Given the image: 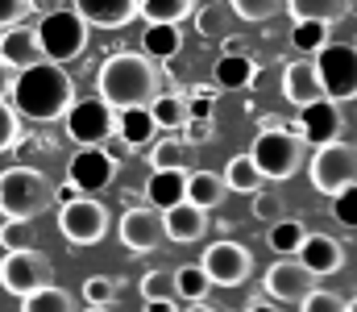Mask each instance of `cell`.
I'll use <instances>...</instances> for the list:
<instances>
[{"mask_svg":"<svg viewBox=\"0 0 357 312\" xmlns=\"http://www.w3.org/2000/svg\"><path fill=\"white\" fill-rule=\"evenodd\" d=\"M349 312H357V300H349Z\"/></svg>","mask_w":357,"mask_h":312,"instance_id":"56","label":"cell"},{"mask_svg":"<svg viewBox=\"0 0 357 312\" xmlns=\"http://www.w3.org/2000/svg\"><path fill=\"white\" fill-rule=\"evenodd\" d=\"M282 96L303 108V104H316L324 96V84H320V71H316V59H295L291 67H282Z\"/></svg>","mask_w":357,"mask_h":312,"instance_id":"17","label":"cell"},{"mask_svg":"<svg viewBox=\"0 0 357 312\" xmlns=\"http://www.w3.org/2000/svg\"><path fill=\"white\" fill-rule=\"evenodd\" d=\"M146 200L167 212L187 200V171H150V184H146Z\"/></svg>","mask_w":357,"mask_h":312,"instance_id":"23","label":"cell"},{"mask_svg":"<svg viewBox=\"0 0 357 312\" xmlns=\"http://www.w3.org/2000/svg\"><path fill=\"white\" fill-rule=\"evenodd\" d=\"M303 154H307V142H303L291 125H282V129H262V133L254 138V146H250L254 167L262 171V179H274V184L299 175Z\"/></svg>","mask_w":357,"mask_h":312,"instance_id":"4","label":"cell"},{"mask_svg":"<svg viewBox=\"0 0 357 312\" xmlns=\"http://www.w3.org/2000/svg\"><path fill=\"white\" fill-rule=\"evenodd\" d=\"M254 80H258V63H254L245 50L220 54L216 67H212V84H216L220 92H241V88H250Z\"/></svg>","mask_w":357,"mask_h":312,"instance_id":"21","label":"cell"},{"mask_svg":"<svg viewBox=\"0 0 357 312\" xmlns=\"http://www.w3.org/2000/svg\"><path fill=\"white\" fill-rule=\"evenodd\" d=\"M67 179L84 192H104L112 179H116V158H108L104 146H79V154H71L67 163Z\"/></svg>","mask_w":357,"mask_h":312,"instance_id":"14","label":"cell"},{"mask_svg":"<svg viewBox=\"0 0 357 312\" xmlns=\"http://www.w3.org/2000/svg\"><path fill=\"white\" fill-rule=\"evenodd\" d=\"M299 312H349V300L337 296V292L316 288V292H307V296L299 300Z\"/></svg>","mask_w":357,"mask_h":312,"instance_id":"38","label":"cell"},{"mask_svg":"<svg viewBox=\"0 0 357 312\" xmlns=\"http://www.w3.org/2000/svg\"><path fill=\"white\" fill-rule=\"evenodd\" d=\"M150 112H154L158 129H183V125H187V96H178V92H158L154 104H150Z\"/></svg>","mask_w":357,"mask_h":312,"instance_id":"31","label":"cell"},{"mask_svg":"<svg viewBox=\"0 0 357 312\" xmlns=\"http://www.w3.org/2000/svg\"><path fill=\"white\" fill-rule=\"evenodd\" d=\"M29 17V0H0V29L21 25Z\"/></svg>","mask_w":357,"mask_h":312,"instance_id":"44","label":"cell"},{"mask_svg":"<svg viewBox=\"0 0 357 312\" xmlns=\"http://www.w3.org/2000/svg\"><path fill=\"white\" fill-rule=\"evenodd\" d=\"M241 312H282V309H278V300H270V296H254Z\"/></svg>","mask_w":357,"mask_h":312,"instance_id":"49","label":"cell"},{"mask_svg":"<svg viewBox=\"0 0 357 312\" xmlns=\"http://www.w3.org/2000/svg\"><path fill=\"white\" fill-rule=\"evenodd\" d=\"M187 312H220V309H212L208 300H191V304H187Z\"/></svg>","mask_w":357,"mask_h":312,"instance_id":"54","label":"cell"},{"mask_svg":"<svg viewBox=\"0 0 357 312\" xmlns=\"http://www.w3.org/2000/svg\"><path fill=\"white\" fill-rule=\"evenodd\" d=\"M116 237H121V246L133 250V254H154V250L167 242L162 212H158L154 205H137V208H129V212H121Z\"/></svg>","mask_w":357,"mask_h":312,"instance_id":"12","label":"cell"},{"mask_svg":"<svg viewBox=\"0 0 357 312\" xmlns=\"http://www.w3.org/2000/svg\"><path fill=\"white\" fill-rule=\"evenodd\" d=\"M282 125H287V121H282V117H274V112L262 117V129H282Z\"/></svg>","mask_w":357,"mask_h":312,"instance_id":"52","label":"cell"},{"mask_svg":"<svg viewBox=\"0 0 357 312\" xmlns=\"http://www.w3.org/2000/svg\"><path fill=\"white\" fill-rule=\"evenodd\" d=\"M79 196H88V192H84V188H75L71 179H67L63 188H54V205H71V200H79Z\"/></svg>","mask_w":357,"mask_h":312,"instance_id":"48","label":"cell"},{"mask_svg":"<svg viewBox=\"0 0 357 312\" xmlns=\"http://www.w3.org/2000/svg\"><path fill=\"white\" fill-rule=\"evenodd\" d=\"M282 216H287V208H282V200H278L274 192H266V188L254 192V221H270V225H274V221H282Z\"/></svg>","mask_w":357,"mask_h":312,"instance_id":"42","label":"cell"},{"mask_svg":"<svg viewBox=\"0 0 357 312\" xmlns=\"http://www.w3.org/2000/svg\"><path fill=\"white\" fill-rule=\"evenodd\" d=\"M262 171L254 167V158L250 154H237L229 167H225V188L229 192H237V196H254V192H262Z\"/></svg>","mask_w":357,"mask_h":312,"instance_id":"27","label":"cell"},{"mask_svg":"<svg viewBox=\"0 0 357 312\" xmlns=\"http://www.w3.org/2000/svg\"><path fill=\"white\" fill-rule=\"evenodd\" d=\"M54 283V262L38 250V246H25V250H4L0 258V288L8 296H29L38 288Z\"/></svg>","mask_w":357,"mask_h":312,"instance_id":"8","label":"cell"},{"mask_svg":"<svg viewBox=\"0 0 357 312\" xmlns=\"http://www.w3.org/2000/svg\"><path fill=\"white\" fill-rule=\"evenodd\" d=\"M21 312H75V300L59 283H46V288L21 296Z\"/></svg>","mask_w":357,"mask_h":312,"instance_id":"28","label":"cell"},{"mask_svg":"<svg viewBox=\"0 0 357 312\" xmlns=\"http://www.w3.org/2000/svg\"><path fill=\"white\" fill-rule=\"evenodd\" d=\"M162 225H167V242H178V246H187V242H199L204 233H208V212L204 208H195L191 200H183V205L167 208L162 212Z\"/></svg>","mask_w":357,"mask_h":312,"instance_id":"20","label":"cell"},{"mask_svg":"<svg viewBox=\"0 0 357 312\" xmlns=\"http://www.w3.org/2000/svg\"><path fill=\"white\" fill-rule=\"evenodd\" d=\"M333 221L345 225V229H357V184L341 188V192L333 196Z\"/></svg>","mask_w":357,"mask_h":312,"instance_id":"39","label":"cell"},{"mask_svg":"<svg viewBox=\"0 0 357 312\" xmlns=\"http://www.w3.org/2000/svg\"><path fill=\"white\" fill-rule=\"evenodd\" d=\"M178 46H183V34H178L175 21H150V25H146V34H142V54H150L154 63L175 59Z\"/></svg>","mask_w":357,"mask_h":312,"instance_id":"24","label":"cell"},{"mask_svg":"<svg viewBox=\"0 0 357 312\" xmlns=\"http://www.w3.org/2000/svg\"><path fill=\"white\" fill-rule=\"evenodd\" d=\"M183 129H187V146H191V142H208V138H212V121H187Z\"/></svg>","mask_w":357,"mask_h":312,"instance_id":"46","label":"cell"},{"mask_svg":"<svg viewBox=\"0 0 357 312\" xmlns=\"http://www.w3.org/2000/svg\"><path fill=\"white\" fill-rule=\"evenodd\" d=\"M84 312H112V304H88Z\"/></svg>","mask_w":357,"mask_h":312,"instance_id":"55","label":"cell"},{"mask_svg":"<svg viewBox=\"0 0 357 312\" xmlns=\"http://www.w3.org/2000/svg\"><path fill=\"white\" fill-rule=\"evenodd\" d=\"M21 142V112L8 101H0V154Z\"/></svg>","mask_w":357,"mask_h":312,"instance_id":"40","label":"cell"},{"mask_svg":"<svg viewBox=\"0 0 357 312\" xmlns=\"http://www.w3.org/2000/svg\"><path fill=\"white\" fill-rule=\"evenodd\" d=\"M354 0H287V13L291 21H324V25H337L341 17H349Z\"/></svg>","mask_w":357,"mask_h":312,"instance_id":"26","label":"cell"},{"mask_svg":"<svg viewBox=\"0 0 357 312\" xmlns=\"http://www.w3.org/2000/svg\"><path fill=\"white\" fill-rule=\"evenodd\" d=\"M96 88L100 96L112 104L116 112L121 108H133V104H154L158 88H162V71L150 54H133V50H112L96 75Z\"/></svg>","mask_w":357,"mask_h":312,"instance_id":"2","label":"cell"},{"mask_svg":"<svg viewBox=\"0 0 357 312\" xmlns=\"http://www.w3.org/2000/svg\"><path fill=\"white\" fill-rule=\"evenodd\" d=\"M71 4L96 29H125L137 17V0H71Z\"/></svg>","mask_w":357,"mask_h":312,"instance_id":"18","label":"cell"},{"mask_svg":"<svg viewBox=\"0 0 357 312\" xmlns=\"http://www.w3.org/2000/svg\"><path fill=\"white\" fill-rule=\"evenodd\" d=\"M0 246L4 250H25V246H38V221H4L0 225Z\"/></svg>","mask_w":357,"mask_h":312,"instance_id":"35","label":"cell"},{"mask_svg":"<svg viewBox=\"0 0 357 312\" xmlns=\"http://www.w3.org/2000/svg\"><path fill=\"white\" fill-rule=\"evenodd\" d=\"M150 171H187V142L183 138H158L150 142Z\"/></svg>","mask_w":357,"mask_h":312,"instance_id":"29","label":"cell"},{"mask_svg":"<svg viewBox=\"0 0 357 312\" xmlns=\"http://www.w3.org/2000/svg\"><path fill=\"white\" fill-rule=\"evenodd\" d=\"M63 121H67L71 142H79V146H104L116 133V108L104 101V96L71 101V108L63 112Z\"/></svg>","mask_w":357,"mask_h":312,"instance_id":"9","label":"cell"},{"mask_svg":"<svg viewBox=\"0 0 357 312\" xmlns=\"http://www.w3.org/2000/svg\"><path fill=\"white\" fill-rule=\"evenodd\" d=\"M137 13L146 21H187L195 13V0H137Z\"/></svg>","mask_w":357,"mask_h":312,"instance_id":"32","label":"cell"},{"mask_svg":"<svg viewBox=\"0 0 357 312\" xmlns=\"http://www.w3.org/2000/svg\"><path fill=\"white\" fill-rule=\"evenodd\" d=\"M104 150H108V158H116V163H125V158H129V150H133V146H129V142H125V138H121V133H112V138H108V142H104Z\"/></svg>","mask_w":357,"mask_h":312,"instance_id":"47","label":"cell"},{"mask_svg":"<svg viewBox=\"0 0 357 312\" xmlns=\"http://www.w3.org/2000/svg\"><path fill=\"white\" fill-rule=\"evenodd\" d=\"M307 175H312V188L320 196H337L341 188L357 184V146L341 142V138L316 146V154L307 163Z\"/></svg>","mask_w":357,"mask_h":312,"instance_id":"7","label":"cell"},{"mask_svg":"<svg viewBox=\"0 0 357 312\" xmlns=\"http://www.w3.org/2000/svg\"><path fill=\"white\" fill-rule=\"evenodd\" d=\"M121 296V283L112 275H91L84 283V304H112Z\"/></svg>","mask_w":357,"mask_h":312,"instance_id":"37","label":"cell"},{"mask_svg":"<svg viewBox=\"0 0 357 312\" xmlns=\"http://www.w3.org/2000/svg\"><path fill=\"white\" fill-rule=\"evenodd\" d=\"M225 196H229V188L216 171H187V200L195 208L212 212V208L225 205Z\"/></svg>","mask_w":357,"mask_h":312,"instance_id":"25","label":"cell"},{"mask_svg":"<svg viewBox=\"0 0 357 312\" xmlns=\"http://www.w3.org/2000/svg\"><path fill=\"white\" fill-rule=\"evenodd\" d=\"M54 208V184L38 167H8L0 171V216L8 221H38Z\"/></svg>","mask_w":357,"mask_h":312,"instance_id":"3","label":"cell"},{"mask_svg":"<svg viewBox=\"0 0 357 312\" xmlns=\"http://www.w3.org/2000/svg\"><path fill=\"white\" fill-rule=\"evenodd\" d=\"M220 25H225V8H220V4H204V8H195V29H199V38H216Z\"/></svg>","mask_w":357,"mask_h":312,"instance_id":"43","label":"cell"},{"mask_svg":"<svg viewBox=\"0 0 357 312\" xmlns=\"http://www.w3.org/2000/svg\"><path fill=\"white\" fill-rule=\"evenodd\" d=\"M237 50H245V42L241 38H225V54H237Z\"/></svg>","mask_w":357,"mask_h":312,"instance_id":"53","label":"cell"},{"mask_svg":"<svg viewBox=\"0 0 357 312\" xmlns=\"http://www.w3.org/2000/svg\"><path fill=\"white\" fill-rule=\"evenodd\" d=\"M328 29H333V25H324V21H295V25H291V46H295L299 54H316V50L328 42Z\"/></svg>","mask_w":357,"mask_h":312,"instance_id":"33","label":"cell"},{"mask_svg":"<svg viewBox=\"0 0 357 312\" xmlns=\"http://www.w3.org/2000/svg\"><path fill=\"white\" fill-rule=\"evenodd\" d=\"M59 229L71 246H96L108 233V208L91 196H79L71 205H59Z\"/></svg>","mask_w":357,"mask_h":312,"instance_id":"10","label":"cell"},{"mask_svg":"<svg viewBox=\"0 0 357 312\" xmlns=\"http://www.w3.org/2000/svg\"><path fill=\"white\" fill-rule=\"evenodd\" d=\"M63 4H67V0H29V13H42V17H46V13H54V8H63Z\"/></svg>","mask_w":357,"mask_h":312,"instance_id":"51","label":"cell"},{"mask_svg":"<svg viewBox=\"0 0 357 312\" xmlns=\"http://www.w3.org/2000/svg\"><path fill=\"white\" fill-rule=\"evenodd\" d=\"M88 34L91 25L75 13V8H54L38 21V42H42V54L50 63H71L88 50Z\"/></svg>","mask_w":357,"mask_h":312,"instance_id":"5","label":"cell"},{"mask_svg":"<svg viewBox=\"0 0 357 312\" xmlns=\"http://www.w3.org/2000/svg\"><path fill=\"white\" fill-rule=\"evenodd\" d=\"M229 4L241 21H270L282 8V0H229Z\"/></svg>","mask_w":357,"mask_h":312,"instance_id":"41","label":"cell"},{"mask_svg":"<svg viewBox=\"0 0 357 312\" xmlns=\"http://www.w3.org/2000/svg\"><path fill=\"white\" fill-rule=\"evenodd\" d=\"M175 292H178V300H204L208 292H212V279L204 275V267H178L175 271Z\"/></svg>","mask_w":357,"mask_h":312,"instance_id":"34","label":"cell"},{"mask_svg":"<svg viewBox=\"0 0 357 312\" xmlns=\"http://www.w3.org/2000/svg\"><path fill=\"white\" fill-rule=\"evenodd\" d=\"M116 133H121L129 146H150V142L158 138V121H154L150 104L121 108V112H116Z\"/></svg>","mask_w":357,"mask_h":312,"instance_id":"22","label":"cell"},{"mask_svg":"<svg viewBox=\"0 0 357 312\" xmlns=\"http://www.w3.org/2000/svg\"><path fill=\"white\" fill-rule=\"evenodd\" d=\"M204 275L212 279V288H237L254 275V254L241 242H212L199 258Z\"/></svg>","mask_w":357,"mask_h":312,"instance_id":"11","label":"cell"},{"mask_svg":"<svg viewBox=\"0 0 357 312\" xmlns=\"http://www.w3.org/2000/svg\"><path fill=\"white\" fill-rule=\"evenodd\" d=\"M146 312H178L175 296H162V300H146Z\"/></svg>","mask_w":357,"mask_h":312,"instance_id":"50","label":"cell"},{"mask_svg":"<svg viewBox=\"0 0 357 312\" xmlns=\"http://www.w3.org/2000/svg\"><path fill=\"white\" fill-rule=\"evenodd\" d=\"M137 292H142V300H162V296H175V271H146L142 275V283H137Z\"/></svg>","mask_w":357,"mask_h":312,"instance_id":"36","label":"cell"},{"mask_svg":"<svg viewBox=\"0 0 357 312\" xmlns=\"http://www.w3.org/2000/svg\"><path fill=\"white\" fill-rule=\"evenodd\" d=\"M262 288H266L270 300H278V304H299L307 292L320 288V279H316L299 258H282V262H274V267L266 271Z\"/></svg>","mask_w":357,"mask_h":312,"instance_id":"13","label":"cell"},{"mask_svg":"<svg viewBox=\"0 0 357 312\" xmlns=\"http://www.w3.org/2000/svg\"><path fill=\"white\" fill-rule=\"evenodd\" d=\"M316 71L324 84V96L337 104L357 101V46L354 42H324L316 54Z\"/></svg>","mask_w":357,"mask_h":312,"instance_id":"6","label":"cell"},{"mask_svg":"<svg viewBox=\"0 0 357 312\" xmlns=\"http://www.w3.org/2000/svg\"><path fill=\"white\" fill-rule=\"evenodd\" d=\"M295 258H299L316 279H328V275H337V271L345 267V246H341L337 237H328V233H307Z\"/></svg>","mask_w":357,"mask_h":312,"instance_id":"16","label":"cell"},{"mask_svg":"<svg viewBox=\"0 0 357 312\" xmlns=\"http://www.w3.org/2000/svg\"><path fill=\"white\" fill-rule=\"evenodd\" d=\"M341 125H345L341 104L328 101V96H320L316 104H303V108H299L295 133H299L307 146H324V142H337V138H341Z\"/></svg>","mask_w":357,"mask_h":312,"instance_id":"15","label":"cell"},{"mask_svg":"<svg viewBox=\"0 0 357 312\" xmlns=\"http://www.w3.org/2000/svg\"><path fill=\"white\" fill-rule=\"evenodd\" d=\"M303 237H307L303 221H291V216L274 221V225H270V233H266V242H270V250H274V254H299Z\"/></svg>","mask_w":357,"mask_h":312,"instance_id":"30","label":"cell"},{"mask_svg":"<svg viewBox=\"0 0 357 312\" xmlns=\"http://www.w3.org/2000/svg\"><path fill=\"white\" fill-rule=\"evenodd\" d=\"M13 84H17V67L0 54V101H8V92H13Z\"/></svg>","mask_w":357,"mask_h":312,"instance_id":"45","label":"cell"},{"mask_svg":"<svg viewBox=\"0 0 357 312\" xmlns=\"http://www.w3.org/2000/svg\"><path fill=\"white\" fill-rule=\"evenodd\" d=\"M0 54L21 71L29 63H42V42H38V25H8L0 29Z\"/></svg>","mask_w":357,"mask_h":312,"instance_id":"19","label":"cell"},{"mask_svg":"<svg viewBox=\"0 0 357 312\" xmlns=\"http://www.w3.org/2000/svg\"><path fill=\"white\" fill-rule=\"evenodd\" d=\"M8 101H13V108L21 117L46 125V121H59L71 108V101H75V80L63 71V63L42 59V63H29V67L17 71V84H13Z\"/></svg>","mask_w":357,"mask_h":312,"instance_id":"1","label":"cell"}]
</instances>
